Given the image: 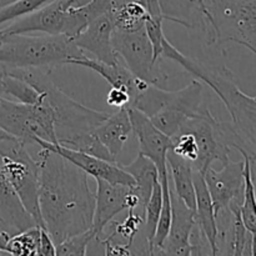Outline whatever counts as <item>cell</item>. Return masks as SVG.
<instances>
[{"mask_svg":"<svg viewBox=\"0 0 256 256\" xmlns=\"http://www.w3.org/2000/svg\"><path fill=\"white\" fill-rule=\"evenodd\" d=\"M39 210L55 245L92 228L95 195L88 174L56 152L40 148Z\"/></svg>","mask_w":256,"mask_h":256,"instance_id":"6da1fadb","label":"cell"},{"mask_svg":"<svg viewBox=\"0 0 256 256\" xmlns=\"http://www.w3.org/2000/svg\"><path fill=\"white\" fill-rule=\"evenodd\" d=\"M212 46L235 42L256 52V0H204Z\"/></svg>","mask_w":256,"mask_h":256,"instance_id":"5b68a950","label":"cell"},{"mask_svg":"<svg viewBox=\"0 0 256 256\" xmlns=\"http://www.w3.org/2000/svg\"><path fill=\"white\" fill-rule=\"evenodd\" d=\"M10 236L12 235L6 232H0V254H8L6 252V245L8 242H9Z\"/></svg>","mask_w":256,"mask_h":256,"instance_id":"8d00e7d4","label":"cell"},{"mask_svg":"<svg viewBox=\"0 0 256 256\" xmlns=\"http://www.w3.org/2000/svg\"><path fill=\"white\" fill-rule=\"evenodd\" d=\"M9 138H12V136H10L9 134H6V132H2V130L0 129V142H2V140H6V139H9Z\"/></svg>","mask_w":256,"mask_h":256,"instance_id":"74e56055","label":"cell"},{"mask_svg":"<svg viewBox=\"0 0 256 256\" xmlns=\"http://www.w3.org/2000/svg\"><path fill=\"white\" fill-rule=\"evenodd\" d=\"M96 180V194L92 212V228L95 240H100L104 230L114 220L118 214L130 208L132 186L122 184H112L104 179Z\"/></svg>","mask_w":256,"mask_h":256,"instance_id":"4fadbf2b","label":"cell"},{"mask_svg":"<svg viewBox=\"0 0 256 256\" xmlns=\"http://www.w3.org/2000/svg\"><path fill=\"white\" fill-rule=\"evenodd\" d=\"M172 150L176 155L190 162H194L198 158V145L194 135L188 132H180L172 138Z\"/></svg>","mask_w":256,"mask_h":256,"instance_id":"d6a6232c","label":"cell"},{"mask_svg":"<svg viewBox=\"0 0 256 256\" xmlns=\"http://www.w3.org/2000/svg\"><path fill=\"white\" fill-rule=\"evenodd\" d=\"M162 182L160 180L155 182L154 189H152V195H150L149 200H148L146 205H145L144 210H142V225H144V238L145 242L148 245L146 252H149L150 244L154 238L155 229H156L158 220H159L160 210H162Z\"/></svg>","mask_w":256,"mask_h":256,"instance_id":"83f0119b","label":"cell"},{"mask_svg":"<svg viewBox=\"0 0 256 256\" xmlns=\"http://www.w3.org/2000/svg\"><path fill=\"white\" fill-rule=\"evenodd\" d=\"M114 30L112 12H105L89 22L88 26L74 38V42L79 49L89 52L94 59L108 64H116L122 60L112 46Z\"/></svg>","mask_w":256,"mask_h":256,"instance_id":"2e32d148","label":"cell"},{"mask_svg":"<svg viewBox=\"0 0 256 256\" xmlns=\"http://www.w3.org/2000/svg\"><path fill=\"white\" fill-rule=\"evenodd\" d=\"M0 85L2 95H9L22 104H42L44 102V92L35 89L25 80L8 74L5 70Z\"/></svg>","mask_w":256,"mask_h":256,"instance_id":"4316f807","label":"cell"},{"mask_svg":"<svg viewBox=\"0 0 256 256\" xmlns=\"http://www.w3.org/2000/svg\"><path fill=\"white\" fill-rule=\"evenodd\" d=\"M0 222L5 232L15 235L20 232L38 226L32 215L28 212L19 196L12 189L6 176L0 169Z\"/></svg>","mask_w":256,"mask_h":256,"instance_id":"ffe728a7","label":"cell"},{"mask_svg":"<svg viewBox=\"0 0 256 256\" xmlns=\"http://www.w3.org/2000/svg\"><path fill=\"white\" fill-rule=\"evenodd\" d=\"M106 104L109 106L116 108H129L132 104V96H130L129 92L122 88H112L108 92L106 95Z\"/></svg>","mask_w":256,"mask_h":256,"instance_id":"e575fe53","label":"cell"},{"mask_svg":"<svg viewBox=\"0 0 256 256\" xmlns=\"http://www.w3.org/2000/svg\"><path fill=\"white\" fill-rule=\"evenodd\" d=\"M242 155L244 160V192L240 204V216L246 229L256 232V212H255V188H254V172L255 168L250 164L249 158Z\"/></svg>","mask_w":256,"mask_h":256,"instance_id":"484cf974","label":"cell"},{"mask_svg":"<svg viewBox=\"0 0 256 256\" xmlns=\"http://www.w3.org/2000/svg\"><path fill=\"white\" fill-rule=\"evenodd\" d=\"M192 180H194L195 189V224L199 226V229L204 234L205 239L209 242L210 249H212V255H218V224L216 216H215L214 204H212V196H210L209 190H208L202 172L194 170Z\"/></svg>","mask_w":256,"mask_h":256,"instance_id":"44dd1931","label":"cell"},{"mask_svg":"<svg viewBox=\"0 0 256 256\" xmlns=\"http://www.w3.org/2000/svg\"><path fill=\"white\" fill-rule=\"evenodd\" d=\"M112 16L114 20L115 29L122 32H135L144 28L145 22L149 18L146 6L142 2H114L112 9Z\"/></svg>","mask_w":256,"mask_h":256,"instance_id":"d4e9b609","label":"cell"},{"mask_svg":"<svg viewBox=\"0 0 256 256\" xmlns=\"http://www.w3.org/2000/svg\"><path fill=\"white\" fill-rule=\"evenodd\" d=\"M10 75L20 78L30 85L44 92V100L52 108L55 119V134L58 144H65L78 135L92 132L110 112L90 109L72 99L54 84L50 72L39 68H6Z\"/></svg>","mask_w":256,"mask_h":256,"instance_id":"3957f363","label":"cell"},{"mask_svg":"<svg viewBox=\"0 0 256 256\" xmlns=\"http://www.w3.org/2000/svg\"><path fill=\"white\" fill-rule=\"evenodd\" d=\"M202 176L214 204L215 216L222 210L229 209L232 202L242 204L244 192V160L232 162L229 159L222 164V170H215L210 166L202 172Z\"/></svg>","mask_w":256,"mask_h":256,"instance_id":"8fae6325","label":"cell"},{"mask_svg":"<svg viewBox=\"0 0 256 256\" xmlns=\"http://www.w3.org/2000/svg\"><path fill=\"white\" fill-rule=\"evenodd\" d=\"M122 168L125 172H129L134 179V185L132 189L134 194L139 198L140 208L144 210L154 189L155 182H159V172L156 166L152 160L139 152L134 162H130L129 165H122Z\"/></svg>","mask_w":256,"mask_h":256,"instance_id":"cb8c5ba5","label":"cell"},{"mask_svg":"<svg viewBox=\"0 0 256 256\" xmlns=\"http://www.w3.org/2000/svg\"><path fill=\"white\" fill-rule=\"evenodd\" d=\"M162 22L164 20L154 19L149 15L144 24V29L146 32L148 38L152 45L154 50V58L156 60H162V39L165 38L164 30H162Z\"/></svg>","mask_w":256,"mask_h":256,"instance_id":"836d02e7","label":"cell"},{"mask_svg":"<svg viewBox=\"0 0 256 256\" xmlns=\"http://www.w3.org/2000/svg\"><path fill=\"white\" fill-rule=\"evenodd\" d=\"M180 132H192L196 140L198 158L192 162V169L204 172L215 160L225 164L230 159V149L235 146V134L228 122H220L209 110H202L185 120Z\"/></svg>","mask_w":256,"mask_h":256,"instance_id":"ba28073f","label":"cell"},{"mask_svg":"<svg viewBox=\"0 0 256 256\" xmlns=\"http://www.w3.org/2000/svg\"><path fill=\"white\" fill-rule=\"evenodd\" d=\"M116 2H142V4L145 5V0H114Z\"/></svg>","mask_w":256,"mask_h":256,"instance_id":"f35d334b","label":"cell"},{"mask_svg":"<svg viewBox=\"0 0 256 256\" xmlns=\"http://www.w3.org/2000/svg\"><path fill=\"white\" fill-rule=\"evenodd\" d=\"M158 2L162 19L198 30L204 35L205 42L212 46V30L204 0H158Z\"/></svg>","mask_w":256,"mask_h":256,"instance_id":"ac0fdd59","label":"cell"},{"mask_svg":"<svg viewBox=\"0 0 256 256\" xmlns=\"http://www.w3.org/2000/svg\"><path fill=\"white\" fill-rule=\"evenodd\" d=\"M40 226H32L10 236L6 245L9 255H38Z\"/></svg>","mask_w":256,"mask_h":256,"instance_id":"f1b7e54d","label":"cell"},{"mask_svg":"<svg viewBox=\"0 0 256 256\" xmlns=\"http://www.w3.org/2000/svg\"><path fill=\"white\" fill-rule=\"evenodd\" d=\"M142 215L135 214L134 209H129V214H128L126 219L122 222H112V232H110L108 236V239H112L116 235H119L120 238L125 240L126 242V246L132 248V242H134L135 238H136L138 232L142 229ZM99 242V240H98Z\"/></svg>","mask_w":256,"mask_h":256,"instance_id":"4dcf8cb0","label":"cell"},{"mask_svg":"<svg viewBox=\"0 0 256 256\" xmlns=\"http://www.w3.org/2000/svg\"><path fill=\"white\" fill-rule=\"evenodd\" d=\"M132 132L139 142V152L152 160L159 172V176L168 172L166 154L172 145V139L160 132L152 120L136 108H128Z\"/></svg>","mask_w":256,"mask_h":256,"instance_id":"5bb4252c","label":"cell"},{"mask_svg":"<svg viewBox=\"0 0 256 256\" xmlns=\"http://www.w3.org/2000/svg\"><path fill=\"white\" fill-rule=\"evenodd\" d=\"M68 64L88 68V69L98 72L102 78H104L112 88H122V89L128 90L130 96H132V104L135 98L139 95V92L148 86V82L134 76L126 69V66L122 64V62H116V64H108V62H100V60L82 54V56L70 59Z\"/></svg>","mask_w":256,"mask_h":256,"instance_id":"d6986e66","label":"cell"},{"mask_svg":"<svg viewBox=\"0 0 256 256\" xmlns=\"http://www.w3.org/2000/svg\"><path fill=\"white\" fill-rule=\"evenodd\" d=\"M162 58L172 60L184 68L189 74L205 82L214 90L222 104L229 112L232 122H229L235 134V149L245 154L250 164H256V99L242 92L238 86L232 72L226 66L214 68L200 60L184 55L176 49L166 36L162 39Z\"/></svg>","mask_w":256,"mask_h":256,"instance_id":"7a4b0ae2","label":"cell"},{"mask_svg":"<svg viewBox=\"0 0 256 256\" xmlns=\"http://www.w3.org/2000/svg\"><path fill=\"white\" fill-rule=\"evenodd\" d=\"M112 46L126 69L148 84L159 85L169 78L160 66V60L154 58L152 45L144 28L135 32L115 29Z\"/></svg>","mask_w":256,"mask_h":256,"instance_id":"9c48e42d","label":"cell"},{"mask_svg":"<svg viewBox=\"0 0 256 256\" xmlns=\"http://www.w3.org/2000/svg\"><path fill=\"white\" fill-rule=\"evenodd\" d=\"M12 2V0H0V8L4 6V5H6L8 2Z\"/></svg>","mask_w":256,"mask_h":256,"instance_id":"ab89813d","label":"cell"},{"mask_svg":"<svg viewBox=\"0 0 256 256\" xmlns=\"http://www.w3.org/2000/svg\"><path fill=\"white\" fill-rule=\"evenodd\" d=\"M0 169L38 226L44 228L39 210V162L15 138L0 142Z\"/></svg>","mask_w":256,"mask_h":256,"instance_id":"8992f818","label":"cell"},{"mask_svg":"<svg viewBox=\"0 0 256 256\" xmlns=\"http://www.w3.org/2000/svg\"><path fill=\"white\" fill-rule=\"evenodd\" d=\"M166 168L169 174L170 188L172 192L194 212L195 189L192 180V162L175 154L172 149L166 154Z\"/></svg>","mask_w":256,"mask_h":256,"instance_id":"603a6c76","label":"cell"},{"mask_svg":"<svg viewBox=\"0 0 256 256\" xmlns=\"http://www.w3.org/2000/svg\"><path fill=\"white\" fill-rule=\"evenodd\" d=\"M172 222L169 232L158 255H192L190 234L194 228V212L170 188Z\"/></svg>","mask_w":256,"mask_h":256,"instance_id":"e0dca14e","label":"cell"},{"mask_svg":"<svg viewBox=\"0 0 256 256\" xmlns=\"http://www.w3.org/2000/svg\"><path fill=\"white\" fill-rule=\"evenodd\" d=\"M38 255H56L55 242L52 239L50 234L45 228L40 226L39 235V246H38Z\"/></svg>","mask_w":256,"mask_h":256,"instance_id":"d590c367","label":"cell"},{"mask_svg":"<svg viewBox=\"0 0 256 256\" xmlns=\"http://www.w3.org/2000/svg\"><path fill=\"white\" fill-rule=\"evenodd\" d=\"M35 144L40 148L56 152L60 156L72 162L75 166L82 169L85 174L92 175L95 179H104L112 184H122L126 186L134 185V179L132 178V175L125 172L122 165L118 164L116 162H108V160L70 149L64 145L52 144V142H48L42 139H35Z\"/></svg>","mask_w":256,"mask_h":256,"instance_id":"7c38bea8","label":"cell"},{"mask_svg":"<svg viewBox=\"0 0 256 256\" xmlns=\"http://www.w3.org/2000/svg\"><path fill=\"white\" fill-rule=\"evenodd\" d=\"M5 232V229H4V226H2V222H0V232Z\"/></svg>","mask_w":256,"mask_h":256,"instance_id":"60d3db41","label":"cell"},{"mask_svg":"<svg viewBox=\"0 0 256 256\" xmlns=\"http://www.w3.org/2000/svg\"><path fill=\"white\" fill-rule=\"evenodd\" d=\"M0 129L25 145H36L35 139L58 144L54 112L45 100L22 104L0 96Z\"/></svg>","mask_w":256,"mask_h":256,"instance_id":"52a82bcc","label":"cell"},{"mask_svg":"<svg viewBox=\"0 0 256 256\" xmlns=\"http://www.w3.org/2000/svg\"><path fill=\"white\" fill-rule=\"evenodd\" d=\"M202 82L198 79L192 80L186 86L174 92L148 84L130 106L136 108L149 118L159 112H175L192 118L202 112Z\"/></svg>","mask_w":256,"mask_h":256,"instance_id":"30bf717a","label":"cell"},{"mask_svg":"<svg viewBox=\"0 0 256 256\" xmlns=\"http://www.w3.org/2000/svg\"><path fill=\"white\" fill-rule=\"evenodd\" d=\"M74 0H52L35 12L19 18L10 22L6 28H2L4 34H42L59 35L64 32L66 9Z\"/></svg>","mask_w":256,"mask_h":256,"instance_id":"9a60e30c","label":"cell"},{"mask_svg":"<svg viewBox=\"0 0 256 256\" xmlns=\"http://www.w3.org/2000/svg\"><path fill=\"white\" fill-rule=\"evenodd\" d=\"M92 132L106 148L109 154L116 160L132 132L128 108H120L118 112H110L109 116L102 120Z\"/></svg>","mask_w":256,"mask_h":256,"instance_id":"7402d4cb","label":"cell"},{"mask_svg":"<svg viewBox=\"0 0 256 256\" xmlns=\"http://www.w3.org/2000/svg\"><path fill=\"white\" fill-rule=\"evenodd\" d=\"M85 54L65 35L4 34L0 32V62L6 68H39L52 72Z\"/></svg>","mask_w":256,"mask_h":256,"instance_id":"277c9868","label":"cell"},{"mask_svg":"<svg viewBox=\"0 0 256 256\" xmlns=\"http://www.w3.org/2000/svg\"><path fill=\"white\" fill-rule=\"evenodd\" d=\"M95 240V235L92 229L82 232L80 234L66 238L62 242L55 245L56 255H85L88 245Z\"/></svg>","mask_w":256,"mask_h":256,"instance_id":"1f68e13d","label":"cell"},{"mask_svg":"<svg viewBox=\"0 0 256 256\" xmlns=\"http://www.w3.org/2000/svg\"><path fill=\"white\" fill-rule=\"evenodd\" d=\"M52 0H12L0 8V26L25 16Z\"/></svg>","mask_w":256,"mask_h":256,"instance_id":"f546056e","label":"cell"}]
</instances>
